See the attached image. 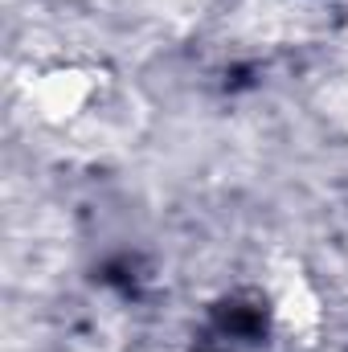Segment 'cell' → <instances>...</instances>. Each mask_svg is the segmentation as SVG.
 <instances>
[{"label":"cell","instance_id":"cell-1","mask_svg":"<svg viewBox=\"0 0 348 352\" xmlns=\"http://www.w3.org/2000/svg\"><path fill=\"white\" fill-rule=\"evenodd\" d=\"M98 94V74L83 66H58L37 74V82L29 87V102L45 123H70L74 115L87 111V102Z\"/></svg>","mask_w":348,"mask_h":352},{"label":"cell","instance_id":"cell-2","mask_svg":"<svg viewBox=\"0 0 348 352\" xmlns=\"http://www.w3.org/2000/svg\"><path fill=\"white\" fill-rule=\"evenodd\" d=\"M274 324L295 336V340H312L324 328V299L312 287V278L303 274L299 263H287L279 270L274 283Z\"/></svg>","mask_w":348,"mask_h":352}]
</instances>
